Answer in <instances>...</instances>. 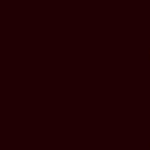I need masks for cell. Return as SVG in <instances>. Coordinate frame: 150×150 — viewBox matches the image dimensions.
<instances>
[{
  "mask_svg": "<svg viewBox=\"0 0 150 150\" xmlns=\"http://www.w3.org/2000/svg\"><path fill=\"white\" fill-rule=\"evenodd\" d=\"M149 61H150V48H149Z\"/></svg>",
  "mask_w": 150,
  "mask_h": 150,
  "instance_id": "6da1fadb",
  "label": "cell"
},
{
  "mask_svg": "<svg viewBox=\"0 0 150 150\" xmlns=\"http://www.w3.org/2000/svg\"><path fill=\"white\" fill-rule=\"evenodd\" d=\"M149 150H150V143H149Z\"/></svg>",
  "mask_w": 150,
  "mask_h": 150,
  "instance_id": "7a4b0ae2",
  "label": "cell"
}]
</instances>
